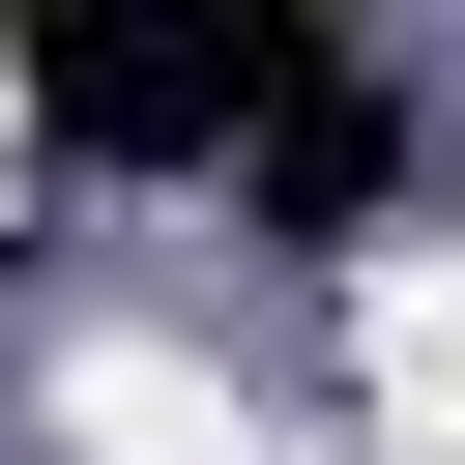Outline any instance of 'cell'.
Segmentation results:
<instances>
[{
    "mask_svg": "<svg viewBox=\"0 0 465 465\" xmlns=\"http://www.w3.org/2000/svg\"><path fill=\"white\" fill-rule=\"evenodd\" d=\"M378 203H407V116H378V58H349V87H320V116L262 145V232H291V262H349Z\"/></svg>",
    "mask_w": 465,
    "mask_h": 465,
    "instance_id": "cell-2",
    "label": "cell"
},
{
    "mask_svg": "<svg viewBox=\"0 0 465 465\" xmlns=\"http://www.w3.org/2000/svg\"><path fill=\"white\" fill-rule=\"evenodd\" d=\"M0 291H29V232H0Z\"/></svg>",
    "mask_w": 465,
    "mask_h": 465,
    "instance_id": "cell-3",
    "label": "cell"
},
{
    "mask_svg": "<svg viewBox=\"0 0 465 465\" xmlns=\"http://www.w3.org/2000/svg\"><path fill=\"white\" fill-rule=\"evenodd\" d=\"M349 87V29L320 0H174V29H29V116L87 145V174H203V145H291Z\"/></svg>",
    "mask_w": 465,
    "mask_h": 465,
    "instance_id": "cell-1",
    "label": "cell"
}]
</instances>
